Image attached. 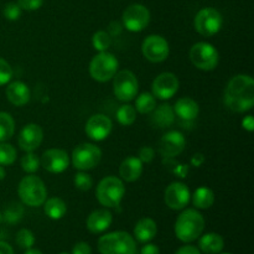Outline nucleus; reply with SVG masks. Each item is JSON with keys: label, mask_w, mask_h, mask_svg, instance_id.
<instances>
[{"label": "nucleus", "mask_w": 254, "mask_h": 254, "mask_svg": "<svg viewBox=\"0 0 254 254\" xmlns=\"http://www.w3.org/2000/svg\"><path fill=\"white\" fill-rule=\"evenodd\" d=\"M225 104L230 111L245 113L254 106V79L248 74H237L225 89Z\"/></svg>", "instance_id": "nucleus-1"}, {"label": "nucleus", "mask_w": 254, "mask_h": 254, "mask_svg": "<svg viewBox=\"0 0 254 254\" xmlns=\"http://www.w3.org/2000/svg\"><path fill=\"white\" fill-rule=\"evenodd\" d=\"M61 254H67V253H61Z\"/></svg>", "instance_id": "nucleus-53"}, {"label": "nucleus", "mask_w": 254, "mask_h": 254, "mask_svg": "<svg viewBox=\"0 0 254 254\" xmlns=\"http://www.w3.org/2000/svg\"><path fill=\"white\" fill-rule=\"evenodd\" d=\"M5 178V170L1 165H0V181Z\"/></svg>", "instance_id": "nucleus-50"}, {"label": "nucleus", "mask_w": 254, "mask_h": 254, "mask_svg": "<svg viewBox=\"0 0 254 254\" xmlns=\"http://www.w3.org/2000/svg\"><path fill=\"white\" fill-rule=\"evenodd\" d=\"M174 112L180 119L190 122L197 118L198 113H200V107H198L197 102L193 101L190 97H183L176 101L175 106H174Z\"/></svg>", "instance_id": "nucleus-23"}, {"label": "nucleus", "mask_w": 254, "mask_h": 254, "mask_svg": "<svg viewBox=\"0 0 254 254\" xmlns=\"http://www.w3.org/2000/svg\"><path fill=\"white\" fill-rule=\"evenodd\" d=\"M203 161H205V156H203L202 154L197 153V154H195V155L192 156V159H191V165L198 168V166L202 165Z\"/></svg>", "instance_id": "nucleus-46"}, {"label": "nucleus", "mask_w": 254, "mask_h": 254, "mask_svg": "<svg viewBox=\"0 0 254 254\" xmlns=\"http://www.w3.org/2000/svg\"><path fill=\"white\" fill-rule=\"evenodd\" d=\"M7 101L16 107H22L29 103L31 98V92H30L29 86L21 81H15L7 84L6 91Z\"/></svg>", "instance_id": "nucleus-20"}, {"label": "nucleus", "mask_w": 254, "mask_h": 254, "mask_svg": "<svg viewBox=\"0 0 254 254\" xmlns=\"http://www.w3.org/2000/svg\"><path fill=\"white\" fill-rule=\"evenodd\" d=\"M192 203L196 208L207 210L215 203V192L206 186H201L193 192Z\"/></svg>", "instance_id": "nucleus-27"}, {"label": "nucleus", "mask_w": 254, "mask_h": 254, "mask_svg": "<svg viewBox=\"0 0 254 254\" xmlns=\"http://www.w3.org/2000/svg\"><path fill=\"white\" fill-rule=\"evenodd\" d=\"M150 114L151 124L155 126L156 128H169L175 122V112H174V108L169 103H163L160 106L155 107V109Z\"/></svg>", "instance_id": "nucleus-22"}, {"label": "nucleus", "mask_w": 254, "mask_h": 254, "mask_svg": "<svg viewBox=\"0 0 254 254\" xmlns=\"http://www.w3.org/2000/svg\"><path fill=\"white\" fill-rule=\"evenodd\" d=\"M72 254H92V248L88 243L78 242L77 245H74Z\"/></svg>", "instance_id": "nucleus-41"}, {"label": "nucleus", "mask_w": 254, "mask_h": 254, "mask_svg": "<svg viewBox=\"0 0 254 254\" xmlns=\"http://www.w3.org/2000/svg\"><path fill=\"white\" fill-rule=\"evenodd\" d=\"M16 149L11 144H7L5 141L0 143V165H12L15 163V160H16Z\"/></svg>", "instance_id": "nucleus-33"}, {"label": "nucleus", "mask_w": 254, "mask_h": 254, "mask_svg": "<svg viewBox=\"0 0 254 254\" xmlns=\"http://www.w3.org/2000/svg\"><path fill=\"white\" fill-rule=\"evenodd\" d=\"M41 166L51 174H61L68 168L69 156L62 149H49L40 159Z\"/></svg>", "instance_id": "nucleus-16"}, {"label": "nucleus", "mask_w": 254, "mask_h": 254, "mask_svg": "<svg viewBox=\"0 0 254 254\" xmlns=\"http://www.w3.org/2000/svg\"><path fill=\"white\" fill-rule=\"evenodd\" d=\"M188 170H189L188 165H179L174 171H175L176 175H179V178H186Z\"/></svg>", "instance_id": "nucleus-48"}, {"label": "nucleus", "mask_w": 254, "mask_h": 254, "mask_svg": "<svg viewBox=\"0 0 254 254\" xmlns=\"http://www.w3.org/2000/svg\"><path fill=\"white\" fill-rule=\"evenodd\" d=\"M141 174H143V163L136 156H128L122 161L119 166V175L122 180L127 183H134L139 180Z\"/></svg>", "instance_id": "nucleus-21"}, {"label": "nucleus", "mask_w": 254, "mask_h": 254, "mask_svg": "<svg viewBox=\"0 0 254 254\" xmlns=\"http://www.w3.org/2000/svg\"><path fill=\"white\" fill-rule=\"evenodd\" d=\"M44 211L51 220H61L67 212L66 202L60 197H51L44 202Z\"/></svg>", "instance_id": "nucleus-26"}, {"label": "nucleus", "mask_w": 254, "mask_h": 254, "mask_svg": "<svg viewBox=\"0 0 254 254\" xmlns=\"http://www.w3.org/2000/svg\"><path fill=\"white\" fill-rule=\"evenodd\" d=\"M44 131L39 124L30 123L21 129L17 136V144L20 149L25 153H32L36 150L42 143Z\"/></svg>", "instance_id": "nucleus-17"}, {"label": "nucleus", "mask_w": 254, "mask_h": 254, "mask_svg": "<svg viewBox=\"0 0 254 254\" xmlns=\"http://www.w3.org/2000/svg\"><path fill=\"white\" fill-rule=\"evenodd\" d=\"M1 221H2L1 220V212H0V222H1Z\"/></svg>", "instance_id": "nucleus-51"}, {"label": "nucleus", "mask_w": 254, "mask_h": 254, "mask_svg": "<svg viewBox=\"0 0 254 254\" xmlns=\"http://www.w3.org/2000/svg\"><path fill=\"white\" fill-rule=\"evenodd\" d=\"M17 193L24 205L30 207H39L44 205L47 198V189L44 181L34 174L25 176L19 184Z\"/></svg>", "instance_id": "nucleus-3"}, {"label": "nucleus", "mask_w": 254, "mask_h": 254, "mask_svg": "<svg viewBox=\"0 0 254 254\" xmlns=\"http://www.w3.org/2000/svg\"><path fill=\"white\" fill-rule=\"evenodd\" d=\"M222 254H231V253H222Z\"/></svg>", "instance_id": "nucleus-52"}, {"label": "nucleus", "mask_w": 254, "mask_h": 254, "mask_svg": "<svg viewBox=\"0 0 254 254\" xmlns=\"http://www.w3.org/2000/svg\"><path fill=\"white\" fill-rule=\"evenodd\" d=\"M198 247L205 254H218L223 251L225 240L218 233H207L200 238Z\"/></svg>", "instance_id": "nucleus-25"}, {"label": "nucleus", "mask_w": 254, "mask_h": 254, "mask_svg": "<svg viewBox=\"0 0 254 254\" xmlns=\"http://www.w3.org/2000/svg\"><path fill=\"white\" fill-rule=\"evenodd\" d=\"M179 79L176 74L171 73V72H163L155 77L151 84V93L155 98L161 99V101H168V99L173 98L178 92Z\"/></svg>", "instance_id": "nucleus-13"}, {"label": "nucleus", "mask_w": 254, "mask_h": 254, "mask_svg": "<svg viewBox=\"0 0 254 254\" xmlns=\"http://www.w3.org/2000/svg\"><path fill=\"white\" fill-rule=\"evenodd\" d=\"M15 133L14 118L6 112H0V143L12 138Z\"/></svg>", "instance_id": "nucleus-29"}, {"label": "nucleus", "mask_w": 254, "mask_h": 254, "mask_svg": "<svg viewBox=\"0 0 254 254\" xmlns=\"http://www.w3.org/2000/svg\"><path fill=\"white\" fill-rule=\"evenodd\" d=\"M16 243L20 248L22 250H29L32 248V246L35 245V236L27 228H22L17 232L16 235Z\"/></svg>", "instance_id": "nucleus-35"}, {"label": "nucleus", "mask_w": 254, "mask_h": 254, "mask_svg": "<svg viewBox=\"0 0 254 254\" xmlns=\"http://www.w3.org/2000/svg\"><path fill=\"white\" fill-rule=\"evenodd\" d=\"M117 121L121 126L124 127H129L135 122L136 119V111L133 106L130 104H123V106L119 107L117 109Z\"/></svg>", "instance_id": "nucleus-31"}, {"label": "nucleus", "mask_w": 254, "mask_h": 254, "mask_svg": "<svg viewBox=\"0 0 254 254\" xmlns=\"http://www.w3.org/2000/svg\"><path fill=\"white\" fill-rule=\"evenodd\" d=\"M138 158L143 164L151 163V161L154 160V158H155V150H154L151 146H143V148H140V150H139Z\"/></svg>", "instance_id": "nucleus-39"}, {"label": "nucleus", "mask_w": 254, "mask_h": 254, "mask_svg": "<svg viewBox=\"0 0 254 254\" xmlns=\"http://www.w3.org/2000/svg\"><path fill=\"white\" fill-rule=\"evenodd\" d=\"M190 198L191 193L188 185H185L184 183H179V181L171 183L165 189V193H164V201H165L166 206L175 211L184 210L190 202Z\"/></svg>", "instance_id": "nucleus-14"}, {"label": "nucleus", "mask_w": 254, "mask_h": 254, "mask_svg": "<svg viewBox=\"0 0 254 254\" xmlns=\"http://www.w3.org/2000/svg\"><path fill=\"white\" fill-rule=\"evenodd\" d=\"M112 222H113V216H112L111 211L101 208V210L93 211L88 216L86 226L89 232L93 233V235H99V233H103L104 231L108 230Z\"/></svg>", "instance_id": "nucleus-19"}, {"label": "nucleus", "mask_w": 254, "mask_h": 254, "mask_svg": "<svg viewBox=\"0 0 254 254\" xmlns=\"http://www.w3.org/2000/svg\"><path fill=\"white\" fill-rule=\"evenodd\" d=\"M24 213L25 210L21 203L12 202L5 207L4 213L1 215V220H4L9 225H16V223H19L22 220Z\"/></svg>", "instance_id": "nucleus-30"}, {"label": "nucleus", "mask_w": 254, "mask_h": 254, "mask_svg": "<svg viewBox=\"0 0 254 254\" xmlns=\"http://www.w3.org/2000/svg\"><path fill=\"white\" fill-rule=\"evenodd\" d=\"M119 62L113 54L108 51L99 52L89 64V74L97 82H108L118 72Z\"/></svg>", "instance_id": "nucleus-6"}, {"label": "nucleus", "mask_w": 254, "mask_h": 254, "mask_svg": "<svg viewBox=\"0 0 254 254\" xmlns=\"http://www.w3.org/2000/svg\"><path fill=\"white\" fill-rule=\"evenodd\" d=\"M190 60L196 68L202 71H212L217 67L220 55L213 45L202 41L191 47Z\"/></svg>", "instance_id": "nucleus-7"}, {"label": "nucleus", "mask_w": 254, "mask_h": 254, "mask_svg": "<svg viewBox=\"0 0 254 254\" xmlns=\"http://www.w3.org/2000/svg\"><path fill=\"white\" fill-rule=\"evenodd\" d=\"M21 7L19 6L17 2H7L2 9V15L5 19L10 20V21H16L21 16Z\"/></svg>", "instance_id": "nucleus-37"}, {"label": "nucleus", "mask_w": 254, "mask_h": 254, "mask_svg": "<svg viewBox=\"0 0 254 254\" xmlns=\"http://www.w3.org/2000/svg\"><path fill=\"white\" fill-rule=\"evenodd\" d=\"M113 129L111 118L104 114H94L87 121L84 131L87 136L94 141H102L109 136Z\"/></svg>", "instance_id": "nucleus-15"}, {"label": "nucleus", "mask_w": 254, "mask_h": 254, "mask_svg": "<svg viewBox=\"0 0 254 254\" xmlns=\"http://www.w3.org/2000/svg\"><path fill=\"white\" fill-rule=\"evenodd\" d=\"M242 127L243 129H246L247 131H250V133H252L254 130V119H253V116H247L243 118L242 121Z\"/></svg>", "instance_id": "nucleus-45"}, {"label": "nucleus", "mask_w": 254, "mask_h": 254, "mask_svg": "<svg viewBox=\"0 0 254 254\" xmlns=\"http://www.w3.org/2000/svg\"><path fill=\"white\" fill-rule=\"evenodd\" d=\"M17 4L21 7V10L26 11H35L40 9L44 4V0H17Z\"/></svg>", "instance_id": "nucleus-40"}, {"label": "nucleus", "mask_w": 254, "mask_h": 254, "mask_svg": "<svg viewBox=\"0 0 254 254\" xmlns=\"http://www.w3.org/2000/svg\"><path fill=\"white\" fill-rule=\"evenodd\" d=\"M141 52L148 61L153 64H160L168 59L170 47L165 37L160 35H149L141 44Z\"/></svg>", "instance_id": "nucleus-12"}, {"label": "nucleus", "mask_w": 254, "mask_h": 254, "mask_svg": "<svg viewBox=\"0 0 254 254\" xmlns=\"http://www.w3.org/2000/svg\"><path fill=\"white\" fill-rule=\"evenodd\" d=\"M122 30H123V25H122L121 22L112 21L111 24H109L108 31L107 32H108L111 36H118V35H121Z\"/></svg>", "instance_id": "nucleus-42"}, {"label": "nucleus", "mask_w": 254, "mask_h": 254, "mask_svg": "<svg viewBox=\"0 0 254 254\" xmlns=\"http://www.w3.org/2000/svg\"><path fill=\"white\" fill-rule=\"evenodd\" d=\"M113 92L121 102H130L138 94L139 83L135 74L129 69H122L113 77Z\"/></svg>", "instance_id": "nucleus-10"}, {"label": "nucleus", "mask_w": 254, "mask_h": 254, "mask_svg": "<svg viewBox=\"0 0 254 254\" xmlns=\"http://www.w3.org/2000/svg\"><path fill=\"white\" fill-rule=\"evenodd\" d=\"M140 254H160V250H159L158 246L149 243V245H145L141 248Z\"/></svg>", "instance_id": "nucleus-44"}, {"label": "nucleus", "mask_w": 254, "mask_h": 254, "mask_svg": "<svg viewBox=\"0 0 254 254\" xmlns=\"http://www.w3.org/2000/svg\"><path fill=\"white\" fill-rule=\"evenodd\" d=\"M186 146V139L181 131L170 130L163 135L159 143V150L165 158H175L180 155Z\"/></svg>", "instance_id": "nucleus-18"}, {"label": "nucleus", "mask_w": 254, "mask_h": 254, "mask_svg": "<svg viewBox=\"0 0 254 254\" xmlns=\"http://www.w3.org/2000/svg\"><path fill=\"white\" fill-rule=\"evenodd\" d=\"M41 166L39 156L35 155L34 151L32 153H26L21 158V169L27 174H34Z\"/></svg>", "instance_id": "nucleus-34"}, {"label": "nucleus", "mask_w": 254, "mask_h": 254, "mask_svg": "<svg viewBox=\"0 0 254 254\" xmlns=\"http://www.w3.org/2000/svg\"><path fill=\"white\" fill-rule=\"evenodd\" d=\"M24 254H42L41 251L39 250H35V248H29V250H26V252Z\"/></svg>", "instance_id": "nucleus-49"}, {"label": "nucleus", "mask_w": 254, "mask_h": 254, "mask_svg": "<svg viewBox=\"0 0 254 254\" xmlns=\"http://www.w3.org/2000/svg\"><path fill=\"white\" fill-rule=\"evenodd\" d=\"M175 254H201V252L195 246H184V247L179 248Z\"/></svg>", "instance_id": "nucleus-43"}, {"label": "nucleus", "mask_w": 254, "mask_h": 254, "mask_svg": "<svg viewBox=\"0 0 254 254\" xmlns=\"http://www.w3.org/2000/svg\"><path fill=\"white\" fill-rule=\"evenodd\" d=\"M150 22V11L141 4L129 5L122 16V25L128 31L140 32L146 29Z\"/></svg>", "instance_id": "nucleus-11"}, {"label": "nucleus", "mask_w": 254, "mask_h": 254, "mask_svg": "<svg viewBox=\"0 0 254 254\" xmlns=\"http://www.w3.org/2000/svg\"><path fill=\"white\" fill-rule=\"evenodd\" d=\"M126 195V186L122 179L107 176L97 185L96 196L98 202L106 208L118 207Z\"/></svg>", "instance_id": "nucleus-4"}, {"label": "nucleus", "mask_w": 254, "mask_h": 254, "mask_svg": "<svg viewBox=\"0 0 254 254\" xmlns=\"http://www.w3.org/2000/svg\"><path fill=\"white\" fill-rule=\"evenodd\" d=\"M205 230V218L195 208H186L175 222V235L181 242L191 243L197 240Z\"/></svg>", "instance_id": "nucleus-2"}, {"label": "nucleus", "mask_w": 254, "mask_h": 254, "mask_svg": "<svg viewBox=\"0 0 254 254\" xmlns=\"http://www.w3.org/2000/svg\"><path fill=\"white\" fill-rule=\"evenodd\" d=\"M156 107V98L153 96V93L144 92L139 94L135 99V111L140 114H150Z\"/></svg>", "instance_id": "nucleus-28"}, {"label": "nucleus", "mask_w": 254, "mask_h": 254, "mask_svg": "<svg viewBox=\"0 0 254 254\" xmlns=\"http://www.w3.org/2000/svg\"><path fill=\"white\" fill-rule=\"evenodd\" d=\"M92 45L98 52L107 51L112 45V36L104 30H99L92 37Z\"/></svg>", "instance_id": "nucleus-32"}, {"label": "nucleus", "mask_w": 254, "mask_h": 254, "mask_svg": "<svg viewBox=\"0 0 254 254\" xmlns=\"http://www.w3.org/2000/svg\"><path fill=\"white\" fill-rule=\"evenodd\" d=\"M74 186H76L78 190L81 191H88L91 190L92 186H93V180H92L91 175L87 174L86 171H79L74 176Z\"/></svg>", "instance_id": "nucleus-36"}, {"label": "nucleus", "mask_w": 254, "mask_h": 254, "mask_svg": "<svg viewBox=\"0 0 254 254\" xmlns=\"http://www.w3.org/2000/svg\"><path fill=\"white\" fill-rule=\"evenodd\" d=\"M193 25L198 34L205 37H210L218 34L222 29L223 17L215 7H203L196 14Z\"/></svg>", "instance_id": "nucleus-9"}, {"label": "nucleus", "mask_w": 254, "mask_h": 254, "mask_svg": "<svg viewBox=\"0 0 254 254\" xmlns=\"http://www.w3.org/2000/svg\"><path fill=\"white\" fill-rule=\"evenodd\" d=\"M0 254H14V250L9 243L0 241Z\"/></svg>", "instance_id": "nucleus-47"}, {"label": "nucleus", "mask_w": 254, "mask_h": 254, "mask_svg": "<svg viewBox=\"0 0 254 254\" xmlns=\"http://www.w3.org/2000/svg\"><path fill=\"white\" fill-rule=\"evenodd\" d=\"M12 78V68L4 59L0 57V87L9 83Z\"/></svg>", "instance_id": "nucleus-38"}, {"label": "nucleus", "mask_w": 254, "mask_h": 254, "mask_svg": "<svg viewBox=\"0 0 254 254\" xmlns=\"http://www.w3.org/2000/svg\"><path fill=\"white\" fill-rule=\"evenodd\" d=\"M72 165L79 171L94 169L102 159V150L92 143H82L72 151Z\"/></svg>", "instance_id": "nucleus-8"}, {"label": "nucleus", "mask_w": 254, "mask_h": 254, "mask_svg": "<svg viewBox=\"0 0 254 254\" xmlns=\"http://www.w3.org/2000/svg\"><path fill=\"white\" fill-rule=\"evenodd\" d=\"M101 254H136L135 240L123 231L107 233L98 240Z\"/></svg>", "instance_id": "nucleus-5"}, {"label": "nucleus", "mask_w": 254, "mask_h": 254, "mask_svg": "<svg viewBox=\"0 0 254 254\" xmlns=\"http://www.w3.org/2000/svg\"><path fill=\"white\" fill-rule=\"evenodd\" d=\"M158 233V226L156 222L150 217H144L136 222L134 227V236L136 241L140 243H148L155 238Z\"/></svg>", "instance_id": "nucleus-24"}]
</instances>
